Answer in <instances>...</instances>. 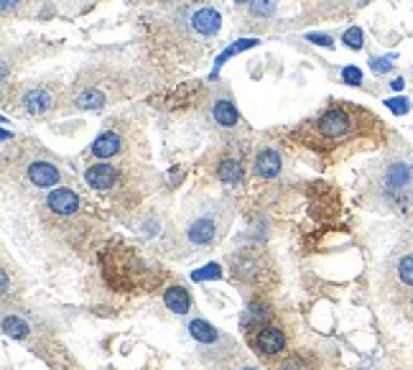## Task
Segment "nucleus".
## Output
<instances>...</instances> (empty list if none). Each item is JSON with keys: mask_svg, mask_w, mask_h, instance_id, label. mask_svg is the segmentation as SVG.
<instances>
[{"mask_svg": "<svg viewBox=\"0 0 413 370\" xmlns=\"http://www.w3.org/2000/svg\"><path fill=\"white\" fill-rule=\"evenodd\" d=\"M375 194L388 207L406 210L413 202V169L406 161H388L380 166L375 179Z\"/></svg>", "mask_w": 413, "mask_h": 370, "instance_id": "f257e3e1", "label": "nucleus"}, {"mask_svg": "<svg viewBox=\"0 0 413 370\" xmlns=\"http://www.w3.org/2000/svg\"><path fill=\"white\" fill-rule=\"evenodd\" d=\"M357 110L350 108V102H339L334 108L324 110V113L319 115L317 120L312 123V130L317 135V140H324V143H342V140L352 138L357 133ZM312 140V143H317Z\"/></svg>", "mask_w": 413, "mask_h": 370, "instance_id": "f03ea898", "label": "nucleus"}, {"mask_svg": "<svg viewBox=\"0 0 413 370\" xmlns=\"http://www.w3.org/2000/svg\"><path fill=\"white\" fill-rule=\"evenodd\" d=\"M222 232H225V220H220L217 212H204V215H197L186 225L184 237L191 248L204 250L210 248V245H215L222 237Z\"/></svg>", "mask_w": 413, "mask_h": 370, "instance_id": "7ed1b4c3", "label": "nucleus"}, {"mask_svg": "<svg viewBox=\"0 0 413 370\" xmlns=\"http://www.w3.org/2000/svg\"><path fill=\"white\" fill-rule=\"evenodd\" d=\"M248 342L263 357H273L286 350V332L281 330L278 325H258L248 335Z\"/></svg>", "mask_w": 413, "mask_h": 370, "instance_id": "20e7f679", "label": "nucleus"}, {"mask_svg": "<svg viewBox=\"0 0 413 370\" xmlns=\"http://www.w3.org/2000/svg\"><path fill=\"white\" fill-rule=\"evenodd\" d=\"M189 28L199 36H215L222 28V16L212 6H202L197 11H191L189 16Z\"/></svg>", "mask_w": 413, "mask_h": 370, "instance_id": "39448f33", "label": "nucleus"}, {"mask_svg": "<svg viewBox=\"0 0 413 370\" xmlns=\"http://www.w3.org/2000/svg\"><path fill=\"white\" fill-rule=\"evenodd\" d=\"M79 194L67 186H59V189H51L49 197H46V207H49L54 215H62V217H69V215H77L79 212Z\"/></svg>", "mask_w": 413, "mask_h": 370, "instance_id": "423d86ee", "label": "nucleus"}, {"mask_svg": "<svg viewBox=\"0 0 413 370\" xmlns=\"http://www.w3.org/2000/svg\"><path fill=\"white\" fill-rule=\"evenodd\" d=\"M26 176H28V181H31L33 186H38V189H51V186L59 184L62 172H59L51 161H31V164L26 166Z\"/></svg>", "mask_w": 413, "mask_h": 370, "instance_id": "0eeeda50", "label": "nucleus"}, {"mask_svg": "<svg viewBox=\"0 0 413 370\" xmlns=\"http://www.w3.org/2000/svg\"><path fill=\"white\" fill-rule=\"evenodd\" d=\"M54 102H57V97H54V92H51L49 87H31V89H26L23 97H21L23 110L31 115L49 113V110L54 108Z\"/></svg>", "mask_w": 413, "mask_h": 370, "instance_id": "6e6552de", "label": "nucleus"}, {"mask_svg": "<svg viewBox=\"0 0 413 370\" xmlns=\"http://www.w3.org/2000/svg\"><path fill=\"white\" fill-rule=\"evenodd\" d=\"M281 169H283V159H281V153L276 151V148L266 146L258 151V156H255L253 161V172L258 179H276L281 174Z\"/></svg>", "mask_w": 413, "mask_h": 370, "instance_id": "1a4fd4ad", "label": "nucleus"}, {"mask_svg": "<svg viewBox=\"0 0 413 370\" xmlns=\"http://www.w3.org/2000/svg\"><path fill=\"white\" fill-rule=\"evenodd\" d=\"M390 274H393L395 284H401L406 288H413V250H401L395 253L388 263Z\"/></svg>", "mask_w": 413, "mask_h": 370, "instance_id": "9d476101", "label": "nucleus"}, {"mask_svg": "<svg viewBox=\"0 0 413 370\" xmlns=\"http://www.w3.org/2000/svg\"><path fill=\"white\" fill-rule=\"evenodd\" d=\"M84 181L89 186H95V189H110L118 181V172L110 164H95L84 172Z\"/></svg>", "mask_w": 413, "mask_h": 370, "instance_id": "9b49d317", "label": "nucleus"}, {"mask_svg": "<svg viewBox=\"0 0 413 370\" xmlns=\"http://www.w3.org/2000/svg\"><path fill=\"white\" fill-rule=\"evenodd\" d=\"M120 148H123L120 135L115 133V130H105L92 143V156H97V159H113L115 153H120Z\"/></svg>", "mask_w": 413, "mask_h": 370, "instance_id": "f8f14e48", "label": "nucleus"}, {"mask_svg": "<svg viewBox=\"0 0 413 370\" xmlns=\"http://www.w3.org/2000/svg\"><path fill=\"white\" fill-rule=\"evenodd\" d=\"M164 304L169 312L174 314H186L191 309V296L181 284H174L164 291Z\"/></svg>", "mask_w": 413, "mask_h": 370, "instance_id": "ddd939ff", "label": "nucleus"}, {"mask_svg": "<svg viewBox=\"0 0 413 370\" xmlns=\"http://www.w3.org/2000/svg\"><path fill=\"white\" fill-rule=\"evenodd\" d=\"M212 118L220 128H235L240 123V113L230 100H217L212 105Z\"/></svg>", "mask_w": 413, "mask_h": 370, "instance_id": "4468645a", "label": "nucleus"}, {"mask_svg": "<svg viewBox=\"0 0 413 370\" xmlns=\"http://www.w3.org/2000/svg\"><path fill=\"white\" fill-rule=\"evenodd\" d=\"M105 100H108V97H105V92H102L100 87H87L77 95L74 105L77 108H82V110H97V108L105 105Z\"/></svg>", "mask_w": 413, "mask_h": 370, "instance_id": "2eb2a0df", "label": "nucleus"}, {"mask_svg": "<svg viewBox=\"0 0 413 370\" xmlns=\"http://www.w3.org/2000/svg\"><path fill=\"white\" fill-rule=\"evenodd\" d=\"M189 335L202 344L217 342V330L210 325V322H207V319H191L189 322Z\"/></svg>", "mask_w": 413, "mask_h": 370, "instance_id": "dca6fc26", "label": "nucleus"}, {"mask_svg": "<svg viewBox=\"0 0 413 370\" xmlns=\"http://www.w3.org/2000/svg\"><path fill=\"white\" fill-rule=\"evenodd\" d=\"M217 179L225 181V184H237L242 179V166L240 159H225L217 166Z\"/></svg>", "mask_w": 413, "mask_h": 370, "instance_id": "f3484780", "label": "nucleus"}, {"mask_svg": "<svg viewBox=\"0 0 413 370\" xmlns=\"http://www.w3.org/2000/svg\"><path fill=\"white\" fill-rule=\"evenodd\" d=\"M253 46H258V38H240V41H235V44L230 46V49H225L220 57H217V62H215V72H212V77L217 74V72L222 69V64L227 62L230 57H235V54H240V51H245V49H253Z\"/></svg>", "mask_w": 413, "mask_h": 370, "instance_id": "a211bd4d", "label": "nucleus"}, {"mask_svg": "<svg viewBox=\"0 0 413 370\" xmlns=\"http://www.w3.org/2000/svg\"><path fill=\"white\" fill-rule=\"evenodd\" d=\"M3 330H6V335L8 337H13V340H23L26 335H28V330H31V325L26 322V319H21V317H16V314H8V317H3Z\"/></svg>", "mask_w": 413, "mask_h": 370, "instance_id": "6ab92c4d", "label": "nucleus"}, {"mask_svg": "<svg viewBox=\"0 0 413 370\" xmlns=\"http://www.w3.org/2000/svg\"><path fill=\"white\" fill-rule=\"evenodd\" d=\"M250 8H253V16H258V18H271L278 11V0H253Z\"/></svg>", "mask_w": 413, "mask_h": 370, "instance_id": "aec40b11", "label": "nucleus"}, {"mask_svg": "<svg viewBox=\"0 0 413 370\" xmlns=\"http://www.w3.org/2000/svg\"><path fill=\"white\" fill-rule=\"evenodd\" d=\"M342 44H347L350 49H363V44H365V33H363V28L360 26H352V28H347V31L342 33Z\"/></svg>", "mask_w": 413, "mask_h": 370, "instance_id": "412c9836", "label": "nucleus"}, {"mask_svg": "<svg viewBox=\"0 0 413 370\" xmlns=\"http://www.w3.org/2000/svg\"><path fill=\"white\" fill-rule=\"evenodd\" d=\"M342 82L350 84V87H360V84H363V72H360V67L347 64L342 69Z\"/></svg>", "mask_w": 413, "mask_h": 370, "instance_id": "4be33fe9", "label": "nucleus"}, {"mask_svg": "<svg viewBox=\"0 0 413 370\" xmlns=\"http://www.w3.org/2000/svg\"><path fill=\"white\" fill-rule=\"evenodd\" d=\"M370 69L375 74H388L393 69V57H373L370 59Z\"/></svg>", "mask_w": 413, "mask_h": 370, "instance_id": "5701e85b", "label": "nucleus"}, {"mask_svg": "<svg viewBox=\"0 0 413 370\" xmlns=\"http://www.w3.org/2000/svg\"><path fill=\"white\" fill-rule=\"evenodd\" d=\"M385 105H388V110L395 115H406L408 110H411V100H408V97H390V100H385Z\"/></svg>", "mask_w": 413, "mask_h": 370, "instance_id": "b1692460", "label": "nucleus"}, {"mask_svg": "<svg viewBox=\"0 0 413 370\" xmlns=\"http://www.w3.org/2000/svg\"><path fill=\"white\" fill-rule=\"evenodd\" d=\"M306 41L324 46V49H334V41H332V36H327V33H306Z\"/></svg>", "mask_w": 413, "mask_h": 370, "instance_id": "393cba45", "label": "nucleus"}, {"mask_svg": "<svg viewBox=\"0 0 413 370\" xmlns=\"http://www.w3.org/2000/svg\"><path fill=\"white\" fill-rule=\"evenodd\" d=\"M390 87H393L395 92H401V89L406 87V79H403V77H395L393 82H390Z\"/></svg>", "mask_w": 413, "mask_h": 370, "instance_id": "a878e982", "label": "nucleus"}, {"mask_svg": "<svg viewBox=\"0 0 413 370\" xmlns=\"http://www.w3.org/2000/svg\"><path fill=\"white\" fill-rule=\"evenodd\" d=\"M0 3H3V11H11V8L18 6V0H0Z\"/></svg>", "mask_w": 413, "mask_h": 370, "instance_id": "bb28decb", "label": "nucleus"}, {"mask_svg": "<svg viewBox=\"0 0 413 370\" xmlns=\"http://www.w3.org/2000/svg\"><path fill=\"white\" fill-rule=\"evenodd\" d=\"M11 291V281H8V274L3 271V293H8Z\"/></svg>", "mask_w": 413, "mask_h": 370, "instance_id": "cd10ccee", "label": "nucleus"}, {"mask_svg": "<svg viewBox=\"0 0 413 370\" xmlns=\"http://www.w3.org/2000/svg\"><path fill=\"white\" fill-rule=\"evenodd\" d=\"M406 312H408V317L413 319V291H411V296H408V304H406Z\"/></svg>", "mask_w": 413, "mask_h": 370, "instance_id": "c85d7f7f", "label": "nucleus"}, {"mask_svg": "<svg viewBox=\"0 0 413 370\" xmlns=\"http://www.w3.org/2000/svg\"><path fill=\"white\" fill-rule=\"evenodd\" d=\"M237 6H245V3H253V0H235Z\"/></svg>", "mask_w": 413, "mask_h": 370, "instance_id": "c756f323", "label": "nucleus"}, {"mask_svg": "<svg viewBox=\"0 0 413 370\" xmlns=\"http://www.w3.org/2000/svg\"><path fill=\"white\" fill-rule=\"evenodd\" d=\"M240 370H255V368H240Z\"/></svg>", "mask_w": 413, "mask_h": 370, "instance_id": "7c9ffc66", "label": "nucleus"}, {"mask_svg": "<svg viewBox=\"0 0 413 370\" xmlns=\"http://www.w3.org/2000/svg\"><path fill=\"white\" fill-rule=\"evenodd\" d=\"M166 3H174V0H166Z\"/></svg>", "mask_w": 413, "mask_h": 370, "instance_id": "2f4dec72", "label": "nucleus"}]
</instances>
